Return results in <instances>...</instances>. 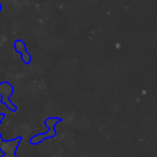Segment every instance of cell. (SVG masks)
<instances>
[{
	"instance_id": "cell-1",
	"label": "cell",
	"mask_w": 157,
	"mask_h": 157,
	"mask_svg": "<svg viewBox=\"0 0 157 157\" xmlns=\"http://www.w3.org/2000/svg\"><path fill=\"white\" fill-rule=\"evenodd\" d=\"M61 118L60 117H55V116H51V117L46 118L44 124L45 126L48 127V131L45 133H38V135L33 136V137L30 138V144L33 145H37V144L41 143L42 141L46 139H51V138H54L56 136V125L58 123L61 122Z\"/></svg>"
},
{
	"instance_id": "cell-2",
	"label": "cell",
	"mask_w": 157,
	"mask_h": 157,
	"mask_svg": "<svg viewBox=\"0 0 157 157\" xmlns=\"http://www.w3.org/2000/svg\"><path fill=\"white\" fill-rule=\"evenodd\" d=\"M21 141H22V137H17V138H15V139L8 140V141L5 140L2 145H1V147H0V151H1L5 155L13 156V155H15L16 148L18 147Z\"/></svg>"
},
{
	"instance_id": "cell-3",
	"label": "cell",
	"mask_w": 157,
	"mask_h": 157,
	"mask_svg": "<svg viewBox=\"0 0 157 157\" xmlns=\"http://www.w3.org/2000/svg\"><path fill=\"white\" fill-rule=\"evenodd\" d=\"M13 92L14 88L11 83H9V82H1L0 83V97H1V100L10 99Z\"/></svg>"
},
{
	"instance_id": "cell-4",
	"label": "cell",
	"mask_w": 157,
	"mask_h": 157,
	"mask_svg": "<svg viewBox=\"0 0 157 157\" xmlns=\"http://www.w3.org/2000/svg\"><path fill=\"white\" fill-rule=\"evenodd\" d=\"M14 50H15V52L18 53L20 55L25 52H27V48H26L25 42L21 39L15 40V42H14Z\"/></svg>"
},
{
	"instance_id": "cell-5",
	"label": "cell",
	"mask_w": 157,
	"mask_h": 157,
	"mask_svg": "<svg viewBox=\"0 0 157 157\" xmlns=\"http://www.w3.org/2000/svg\"><path fill=\"white\" fill-rule=\"evenodd\" d=\"M21 59L23 60V63H26V65H29L31 63V56L28 52H25L23 54H21Z\"/></svg>"
},
{
	"instance_id": "cell-6",
	"label": "cell",
	"mask_w": 157,
	"mask_h": 157,
	"mask_svg": "<svg viewBox=\"0 0 157 157\" xmlns=\"http://www.w3.org/2000/svg\"><path fill=\"white\" fill-rule=\"evenodd\" d=\"M3 118H5V114H0V124L3 121Z\"/></svg>"
},
{
	"instance_id": "cell-7",
	"label": "cell",
	"mask_w": 157,
	"mask_h": 157,
	"mask_svg": "<svg viewBox=\"0 0 157 157\" xmlns=\"http://www.w3.org/2000/svg\"><path fill=\"white\" fill-rule=\"evenodd\" d=\"M3 141H5V140L2 139V137H1V135H0V147H1V145H2Z\"/></svg>"
},
{
	"instance_id": "cell-8",
	"label": "cell",
	"mask_w": 157,
	"mask_h": 157,
	"mask_svg": "<svg viewBox=\"0 0 157 157\" xmlns=\"http://www.w3.org/2000/svg\"><path fill=\"white\" fill-rule=\"evenodd\" d=\"M1 9H2V7H1V3H0V12H1Z\"/></svg>"
}]
</instances>
